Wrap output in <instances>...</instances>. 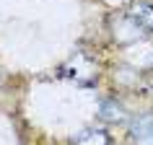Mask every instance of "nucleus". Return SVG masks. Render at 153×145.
Instances as JSON below:
<instances>
[{"label": "nucleus", "instance_id": "obj_1", "mask_svg": "<svg viewBox=\"0 0 153 145\" xmlns=\"http://www.w3.org/2000/svg\"><path fill=\"white\" fill-rule=\"evenodd\" d=\"M60 72H62L65 78H73V81L81 83V86H88V83H94V78H96L94 62H91L88 57H83V55H75L68 65H62Z\"/></svg>", "mask_w": 153, "mask_h": 145}, {"label": "nucleus", "instance_id": "obj_2", "mask_svg": "<svg viewBox=\"0 0 153 145\" xmlns=\"http://www.w3.org/2000/svg\"><path fill=\"white\" fill-rule=\"evenodd\" d=\"M114 36H117V39H120L122 44H130V41L143 39V36H145V31H143V29H140V26H137L135 21H132V18L127 16V13H125V16H122L120 21H117V24H114Z\"/></svg>", "mask_w": 153, "mask_h": 145}, {"label": "nucleus", "instance_id": "obj_3", "mask_svg": "<svg viewBox=\"0 0 153 145\" xmlns=\"http://www.w3.org/2000/svg\"><path fill=\"white\" fill-rule=\"evenodd\" d=\"M99 119L106 122V124H122L127 119V112H125V106L117 98H104L99 104Z\"/></svg>", "mask_w": 153, "mask_h": 145}, {"label": "nucleus", "instance_id": "obj_4", "mask_svg": "<svg viewBox=\"0 0 153 145\" xmlns=\"http://www.w3.org/2000/svg\"><path fill=\"white\" fill-rule=\"evenodd\" d=\"M132 145H153V114H143L132 122Z\"/></svg>", "mask_w": 153, "mask_h": 145}, {"label": "nucleus", "instance_id": "obj_5", "mask_svg": "<svg viewBox=\"0 0 153 145\" xmlns=\"http://www.w3.org/2000/svg\"><path fill=\"white\" fill-rule=\"evenodd\" d=\"M127 16L132 18L145 34L153 31V3H135V5L127 10Z\"/></svg>", "mask_w": 153, "mask_h": 145}, {"label": "nucleus", "instance_id": "obj_6", "mask_svg": "<svg viewBox=\"0 0 153 145\" xmlns=\"http://www.w3.org/2000/svg\"><path fill=\"white\" fill-rule=\"evenodd\" d=\"M73 145H112V137L106 135L104 129H83V132H78V135L73 137Z\"/></svg>", "mask_w": 153, "mask_h": 145}]
</instances>
